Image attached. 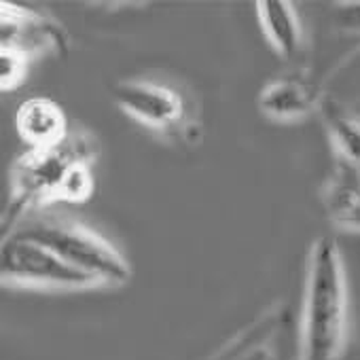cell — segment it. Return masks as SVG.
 <instances>
[{"label":"cell","instance_id":"13","mask_svg":"<svg viewBox=\"0 0 360 360\" xmlns=\"http://www.w3.org/2000/svg\"><path fill=\"white\" fill-rule=\"evenodd\" d=\"M32 58L13 47H0V89L15 91L28 79Z\"/></svg>","mask_w":360,"mask_h":360},{"label":"cell","instance_id":"11","mask_svg":"<svg viewBox=\"0 0 360 360\" xmlns=\"http://www.w3.org/2000/svg\"><path fill=\"white\" fill-rule=\"evenodd\" d=\"M257 18L274 51L284 60H295L303 49V28L295 7L286 0H259Z\"/></svg>","mask_w":360,"mask_h":360},{"label":"cell","instance_id":"1","mask_svg":"<svg viewBox=\"0 0 360 360\" xmlns=\"http://www.w3.org/2000/svg\"><path fill=\"white\" fill-rule=\"evenodd\" d=\"M96 138L85 129H72L64 144L53 148H28L9 169V204L3 214V238L28 214L56 204H85L96 191L94 159Z\"/></svg>","mask_w":360,"mask_h":360},{"label":"cell","instance_id":"10","mask_svg":"<svg viewBox=\"0 0 360 360\" xmlns=\"http://www.w3.org/2000/svg\"><path fill=\"white\" fill-rule=\"evenodd\" d=\"M322 200L333 223L360 231V167L337 159Z\"/></svg>","mask_w":360,"mask_h":360},{"label":"cell","instance_id":"4","mask_svg":"<svg viewBox=\"0 0 360 360\" xmlns=\"http://www.w3.org/2000/svg\"><path fill=\"white\" fill-rule=\"evenodd\" d=\"M112 100L129 119L165 140L198 144L202 138L191 98L174 85L155 79H125L112 87Z\"/></svg>","mask_w":360,"mask_h":360},{"label":"cell","instance_id":"14","mask_svg":"<svg viewBox=\"0 0 360 360\" xmlns=\"http://www.w3.org/2000/svg\"><path fill=\"white\" fill-rule=\"evenodd\" d=\"M339 24L349 32H360V3L339 5Z\"/></svg>","mask_w":360,"mask_h":360},{"label":"cell","instance_id":"7","mask_svg":"<svg viewBox=\"0 0 360 360\" xmlns=\"http://www.w3.org/2000/svg\"><path fill=\"white\" fill-rule=\"evenodd\" d=\"M0 32H3L0 47L20 49L32 60L47 53L66 56L70 47L68 34L60 22L7 0L0 3Z\"/></svg>","mask_w":360,"mask_h":360},{"label":"cell","instance_id":"2","mask_svg":"<svg viewBox=\"0 0 360 360\" xmlns=\"http://www.w3.org/2000/svg\"><path fill=\"white\" fill-rule=\"evenodd\" d=\"M347 280L339 244L320 236L307 257L299 360H341L347 343Z\"/></svg>","mask_w":360,"mask_h":360},{"label":"cell","instance_id":"8","mask_svg":"<svg viewBox=\"0 0 360 360\" xmlns=\"http://www.w3.org/2000/svg\"><path fill=\"white\" fill-rule=\"evenodd\" d=\"M15 129L28 148L60 146L72 131L64 108L47 96H32L18 106Z\"/></svg>","mask_w":360,"mask_h":360},{"label":"cell","instance_id":"9","mask_svg":"<svg viewBox=\"0 0 360 360\" xmlns=\"http://www.w3.org/2000/svg\"><path fill=\"white\" fill-rule=\"evenodd\" d=\"M318 94L314 83L301 75H286L267 83L259 96V108L274 121H299L314 112Z\"/></svg>","mask_w":360,"mask_h":360},{"label":"cell","instance_id":"3","mask_svg":"<svg viewBox=\"0 0 360 360\" xmlns=\"http://www.w3.org/2000/svg\"><path fill=\"white\" fill-rule=\"evenodd\" d=\"M9 236L37 242L68 265L100 278L106 286H123L131 269L121 250L85 223L51 208L28 214ZM7 238V236H5Z\"/></svg>","mask_w":360,"mask_h":360},{"label":"cell","instance_id":"6","mask_svg":"<svg viewBox=\"0 0 360 360\" xmlns=\"http://www.w3.org/2000/svg\"><path fill=\"white\" fill-rule=\"evenodd\" d=\"M214 360H299L290 311L278 303L223 347Z\"/></svg>","mask_w":360,"mask_h":360},{"label":"cell","instance_id":"5","mask_svg":"<svg viewBox=\"0 0 360 360\" xmlns=\"http://www.w3.org/2000/svg\"><path fill=\"white\" fill-rule=\"evenodd\" d=\"M0 280L9 288H28V290H91L106 288V284L85 274L66 261H62L49 248L18 238H3L0 248Z\"/></svg>","mask_w":360,"mask_h":360},{"label":"cell","instance_id":"12","mask_svg":"<svg viewBox=\"0 0 360 360\" xmlns=\"http://www.w3.org/2000/svg\"><path fill=\"white\" fill-rule=\"evenodd\" d=\"M322 117L339 159L360 167V117L333 102L322 104Z\"/></svg>","mask_w":360,"mask_h":360}]
</instances>
